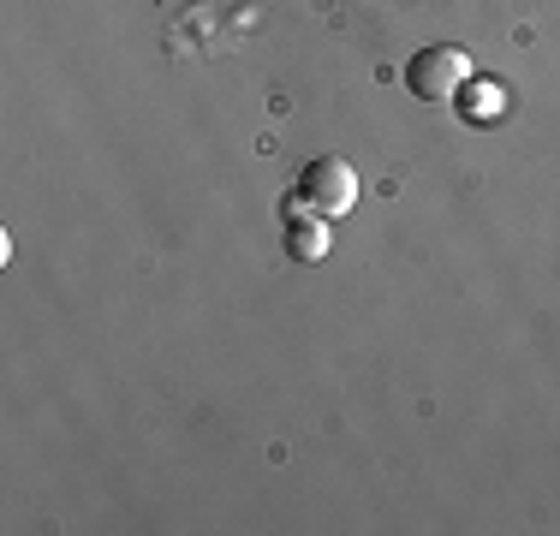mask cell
<instances>
[{
    "label": "cell",
    "instance_id": "cell-1",
    "mask_svg": "<svg viewBox=\"0 0 560 536\" xmlns=\"http://www.w3.org/2000/svg\"><path fill=\"white\" fill-rule=\"evenodd\" d=\"M299 203L316 209V214H346V209L358 203V173L346 167L340 155L304 161V173H299Z\"/></svg>",
    "mask_w": 560,
    "mask_h": 536
},
{
    "label": "cell",
    "instance_id": "cell-2",
    "mask_svg": "<svg viewBox=\"0 0 560 536\" xmlns=\"http://www.w3.org/2000/svg\"><path fill=\"white\" fill-rule=\"evenodd\" d=\"M465 78H471V60H465V48H418L406 66V84L418 102H447L465 90Z\"/></svg>",
    "mask_w": 560,
    "mask_h": 536
},
{
    "label": "cell",
    "instance_id": "cell-3",
    "mask_svg": "<svg viewBox=\"0 0 560 536\" xmlns=\"http://www.w3.org/2000/svg\"><path fill=\"white\" fill-rule=\"evenodd\" d=\"M328 245H335V238H328V214L304 209L299 197H292V203H287V250L299 263H323Z\"/></svg>",
    "mask_w": 560,
    "mask_h": 536
}]
</instances>
